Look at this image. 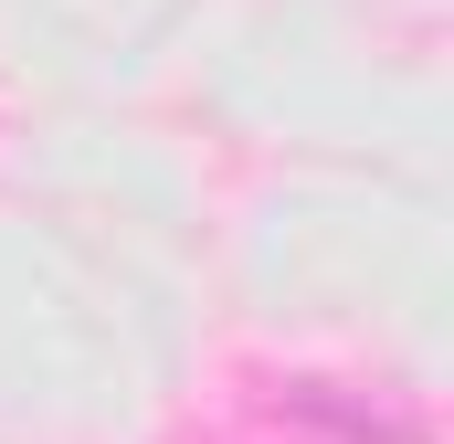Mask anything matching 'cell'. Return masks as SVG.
I'll return each mask as SVG.
<instances>
[{"label":"cell","mask_w":454,"mask_h":444,"mask_svg":"<svg viewBox=\"0 0 454 444\" xmlns=\"http://www.w3.org/2000/svg\"><path fill=\"white\" fill-rule=\"evenodd\" d=\"M286 402H296L307 424H339L348 444H434V434H423V424H391L380 402H339V381H296Z\"/></svg>","instance_id":"cell-1"}]
</instances>
